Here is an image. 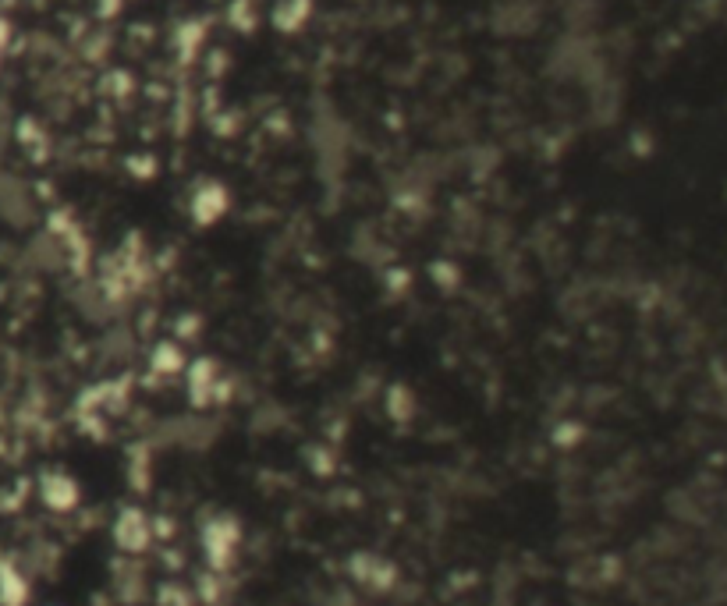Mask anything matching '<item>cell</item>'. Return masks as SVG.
<instances>
[{"mask_svg":"<svg viewBox=\"0 0 727 606\" xmlns=\"http://www.w3.org/2000/svg\"><path fill=\"white\" fill-rule=\"evenodd\" d=\"M199 543H203L206 564L220 575V571H227L235 564L238 546H242V525H238V518H231V514H217V518H210L203 525Z\"/></svg>","mask_w":727,"mask_h":606,"instance_id":"obj_1","label":"cell"},{"mask_svg":"<svg viewBox=\"0 0 727 606\" xmlns=\"http://www.w3.org/2000/svg\"><path fill=\"white\" fill-rule=\"evenodd\" d=\"M110 536H114L118 550H125L135 557V553H146L149 543H153V521H149L146 511H139V507H125V511L114 518Z\"/></svg>","mask_w":727,"mask_h":606,"instance_id":"obj_2","label":"cell"},{"mask_svg":"<svg viewBox=\"0 0 727 606\" xmlns=\"http://www.w3.org/2000/svg\"><path fill=\"white\" fill-rule=\"evenodd\" d=\"M227 206H231V192H227V185H220V181H203V185L192 192V199H188V213H192V220H196L199 227L217 224V220L227 213Z\"/></svg>","mask_w":727,"mask_h":606,"instance_id":"obj_3","label":"cell"},{"mask_svg":"<svg viewBox=\"0 0 727 606\" xmlns=\"http://www.w3.org/2000/svg\"><path fill=\"white\" fill-rule=\"evenodd\" d=\"M40 500H43V507H50V511L68 514L82 504V486L71 479L68 472H47V475H40Z\"/></svg>","mask_w":727,"mask_h":606,"instance_id":"obj_4","label":"cell"},{"mask_svg":"<svg viewBox=\"0 0 727 606\" xmlns=\"http://www.w3.org/2000/svg\"><path fill=\"white\" fill-rule=\"evenodd\" d=\"M352 575H355V582L369 585V589H376V592H384L394 585V564L373 557V553H355Z\"/></svg>","mask_w":727,"mask_h":606,"instance_id":"obj_5","label":"cell"},{"mask_svg":"<svg viewBox=\"0 0 727 606\" xmlns=\"http://www.w3.org/2000/svg\"><path fill=\"white\" fill-rule=\"evenodd\" d=\"M185 369V351H181L178 341H157L153 344V351H149V373L157 376H174Z\"/></svg>","mask_w":727,"mask_h":606,"instance_id":"obj_6","label":"cell"},{"mask_svg":"<svg viewBox=\"0 0 727 606\" xmlns=\"http://www.w3.org/2000/svg\"><path fill=\"white\" fill-rule=\"evenodd\" d=\"M29 603V582L18 568L0 564V606H25Z\"/></svg>","mask_w":727,"mask_h":606,"instance_id":"obj_7","label":"cell"},{"mask_svg":"<svg viewBox=\"0 0 727 606\" xmlns=\"http://www.w3.org/2000/svg\"><path fill=\"white\" fill-rule=\"evenodd\" d=\"M309 11H313V0H281L274 8V29L298 32L309 18Z\"/></svg>","mask_w":727,"mask_h":606,"instance_id":"obj_8","label":"cell"},{"mask_svg":"<svg viewBox=\"0 0 727 606\" xmlns=\"http://www.w3.org/2000/svg\"><path fill=\"white\" fill-rule=\"evenodd\" d=\"M387 412H391L394 422H408L415 415V394L405 387V383H394L387 390Z\"/></svg>","mask_w":727,"mask_h":606,"instance_id":"obj_9","label":"cell"},{"mask_svg":"<svg viewBox=\"0 0 727 606\" xmlns=\"http://www.w3.org/2000/svg\"><path fill=\"white\" fill-rule=\"evenodd\" d=\"M430 277L440 291H454L458 284H462V270H458L454 263H447V259H437V263L430 266Z\"/></svg>","mask_w":727,"mask_h":606,"instance_id":"obj_10","label":"cell"},{"mask_svg":"<svg viewBox=\"0 0 727 606\" xmlns=\"http://www.w3.org/2000/svg\"><path fill=\"white\" fill-rule=\"evenodd\" d=\"M231 22H235V29L249 32L252 25H256V11H252V4H245V0H238L235 11H231Z\"/></svg>","mask_w":727,"mask_h":606,"instance_id":"obj_11","label":"cell"},{"mask_svg":"<svg viewBox=\"0 0 727 606\" xmlns=\"http://www.w3.org/2000/svg\"><path fill=\"white\" fill-rule=\"evenodd\" d=\"M174 330H178L181 341H192V337H199V330H203V319L199 316H178V323H174Z\"/></svg>","mask_w":727,"mask_h":606,"instance_id":"obj_12","label":"cell"},{"mask_svg":"<svg viewBox=\"0 0 727 606\" xmlns=\"http://www.w3.org/2000/svg\"><path fill=\"white\" fill-rule=\"evenodd\" d=\"M199 43H203V25H199V22L196 25H185V29H181V36H178V47L188 54V50H196Z\"/></svg>","mask_w":727,"mask_h":606,"instance_id":"obj_13","label":"cell"},{"mask_svg":"<svg viewBox=\"0 0 727 606\" xmlns=\"http://www.w3.org/2000/svg\"><path fill=\"white\" fill-rule=\"evenodd\" d=\"M128 171L139 174V178H153L157 164H153V156H132V160H128Z\"/></svg>","mask_w":727,"mask_h":606,"instance_id":"obj_14","label":"cell"},{"mask_svg":"<svg viewBox=\"0 0 727 606\" xmlns=\"http://www.w3.org/2000/svg\"><path fill=\"white\" fill-rule=\"evenodd\" d=\"M121 4L125 0H96V11H100V18H114L121 11Z\"/></svg>","mask_w":727,"mask_h":606,"instance_id":"obj_15","label":"cell"},{"mask_svg":"<svg viewBox=\"0 0 727 606\" xmlns=\"http://www.w3.org/2000/svg\"><path fill=\"white\" fill-rule=\"evenodd\" d=\"M8 43H11V25L0 18V57H4V50H8Z\"/></svg>","mask_w":727,"mask_h":606,"instance_id":"obj_16","label":"cell"}]
</instances>
